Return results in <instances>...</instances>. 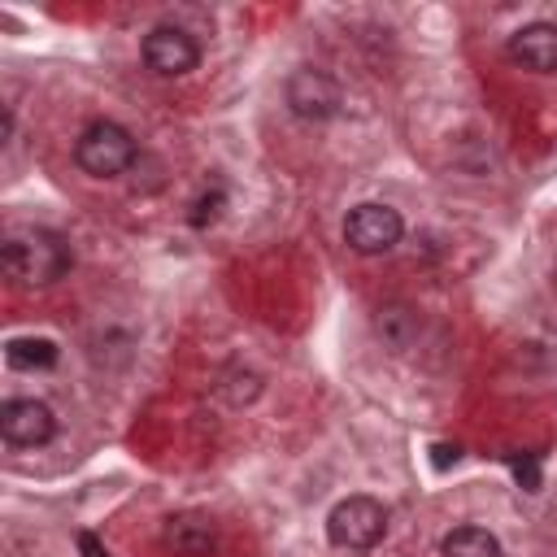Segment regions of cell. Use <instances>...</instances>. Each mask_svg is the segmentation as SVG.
Masks as SVG:
<instances>
[{
    "label": "cell",
    "mask_w": 557,
    "mask_h": 557,
    "mask_svg": "<svg viewBox=\"0 0 557 557\" xmlns=\"http://www.w3.org/2000/svg\"><path fill=\"white\" fill-rule=\"evenodd\" d=\"M70 265H74L70 239L61 231H48V226L9 231L0 244V270L22 287H48V283L65 278Z\"/></svg>",
    "instance_id": "1"
},
{
    "label": "cell",
    "mask_w": 557,
    "mask_h": 557,
    "mask_svg": "<svg viewBox=\"0 0 557 557\" xmlns=\"http://www.w3.org/2000/svg\"><path fill=\"white\" fill-rule=\"evenodd\" d=\"M74 161L91 178H117L139 161V144L122 122L100 117V122L83 126V135L74 139Z\"/></svg>",
    "instance_id": "2"
},
{
    "label": "cell",
    "mask_w": 557,
    "mask_h": 557,
    "mask_svg": "<svg viewBox=\"0 0 557 557\" xmlns=\"http://www.w3.org/2000/svg\"><path fill=\"white\" fill-rule=\"evenodd\" d=\"M387 535V509L374 496H344L326 513V540L348 553H366Z\"/></svg>",
    "instance_id": "3"
},
{
    "label": "cell",
    "mask_w": 557,
    "mask_h": 557,
    "mask_svg": "<svg viewBox=\"0 0 557 557\" xmlns=\"http://www.w3.org/2000/svg\"><path fill=\"white\" fill-rule=\"evenodd\" d=\"M405 235V222L392 205H379V200H366V205H352L348 218H344V244L361 257H379V252H392Z\"/></svg>",
    "instance_id": "4"
},
{
    "label": "cell",
    "mask_w": 557,
    "mask_h": 557,
    "mask_svg": "<svg viewBox=\"0 0 557 557\" xmlns=\"http://www.w3.org/2000/svg\"><path fill=\"white\" fill-rule=\"evenodd\" d=\"M283 100H287V109H292L296 117H305V122H326V117L339 113L344 91H339V83H335L326 70L300 65V70L287 74V83H283Z\"/></svg>",
    "instance_id": "5"
},
{
    "label": "cell",
    "mask_w": 557,
    "mask_h": 557,
    "mask_svg": "<svg viewBox=\"0 0 557 557\" xmlns=\"http://www.w3.org/2000/svg\"><path fill=\"white\" fill-rule=\"evenodd\" d=\"M139 52H144V65H148L157 78H183V74H191V70L200 65V44H196L183 26H170V22L152 26V30L144 35Z\"/></svg>",
    "instance_id": "6"
},
{
    "label": "cell",
    "mask_w": 557,
    "mask_h": 557,
    "mask_svg": "<svg viewBox=\"0 0 557 557\" xmlns=\"http://www.w3.org/2000/svg\"><path fill=\"white\" fill-rule=\"evenodd\" d=\"M0 435L13 448H44L57 435V418L44 400L35 396H13L0 405Z\"/></svg>",
    "instance_id": "7"
},
{
    "label": "cell",
    "mask_w": 557,
    "mask_h": 557,
    "mask_svg": "<svg viewBox=\"0 0 557 557\" xmlns=\"http://www.w3.org/2000/svg\"><path fill=\"white\" fill-rule=\"evenodd\" d=\"M222 544V531L205 513H170L161 527V548L174 557H209Z\"/></svg>",
    "instance_id": "8"
},
{
    "label": "cell",
    "mask_w": 557,
    "mask_h": 557,
    "mask_svg": "<svg viewBox=\"0 0 557 557\" xmlns=\"http://www.w3.org/2000/svg\"><path fill=\"white\" fill-rule=\"evenodd\" d=\"M509 61L531 74H557V26L553 22H527L505 44Z\"/></svg>",
    "instance_id": "9"
},
{
    "label": "cell",
    "mask_w": 557,
    "mask_h": 557,
    "mask_svg": "<svg viewBox=\"0 0 557 557\" xmlns=\"http://www.w3.org/2000/svg\"><path fill=\"white\" fill-rule=\"evenodd\" d=\"M440 557H505V548L487 527L466 522V527H453L440 540Z\"/></svg>",
    "instance_id": "10"
},
{
    "label": "cell",
    "mask_w": 557,
    "mask_h": 557,
    "mask_svg": "<svg viewBox=\"0 0 557 557\" xmlns=\"http://www.w3.org/2000/svg\"><path fill=\"white\" fill-rule=\"evenodd\" d=\"M57 357H61L57 344L44 339V335H17V339L4 344V361H9L13 370H52Z\"/></svg>",
    "instance_id": "11"
},
{
    "label": "cell",
    "mask_w": 557,
    "mask_h": 557,
    "mask_svg": "<svg viewBox=\"0 0 557 557\" xmlns=\"http://www.w3.org/2000/svg\"><path fill=\"white\" fill-rule=\"evenodd\" d=\"M374 331H379V335L400 352V348H409V344H413V335H418V318H413V309H409V305H387V309H379Z\"/></svg>",
    "instance_id": "12"
},
{
    "label": "cell",
    "mask_w": 557,
    "mask_h": 557,
    "mask_svg": "<svg viewBox=\"0 0 557 557\" xmlns=\"http://www.w3.org/2000/svg\"><path fill=\"white\" fill-rule=\"evenodd\" d=\"M222 209H226V191H222V187L213 183V187H209V191H205V196H200V200L191 205V226H196V231L213 226V222L222 218Z\"/></svg>",
    "instance_id": "13"
},
{
    "label": "cell",
    "mask_w": 557,
    "mask_h": 557,
    "mask_svg": "<svg viewBox=\"0 0 557 557\" xmlns=\"http://www.w3.org/2000/svg\"><path fill=\"white\" fill-rule=\"evenodd\" d=\"M513 470H518V479L527 483V492H540V470H535V457H513Z\"/></svg>",
    "instance_id": "14"
},
{
    "label": "cell",
    "mask_w": 557,
    "mask_h": 557,
    "mask_svg": "<svg viewBox=\"0 0 557 557\" xmlns=\"http://www.w3.org/2000/svg\"><path fill=\"white\" fill-rule=\"evenodd\" d=\"M78 548H83V557H109V553H104V544H100L91 531H78Z\"/></svg>",
    "instance_id": "15"
},
{
    "label": "cell",
    "mask_w": 557,
    "mask_h": 557,
    "mask_svg": "<svg viewBox=\"0 0 557 557\" xmlns=\"http://www.w3.org/2000/svg\"><path fill=\"white\" fill-rule=\"evenodd\" d=\"M448 457L457 461V444L448 448V444H435V466H448Z\"/></svg>",
    "instance_id": "16"
}]
</instances>
